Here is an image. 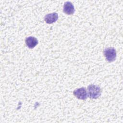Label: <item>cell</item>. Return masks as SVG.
I'll list each match as a JSON object with an SVG mask.
<instances>
[{"label":"cell","mask_w":123,"mask_h":123,"mask_svg":"<svg viewBox=\"0 0 123 123\" xmlns=\"http://www.w3.org/2000/svg\"><path fill=\"white\" fill-rule=\"evenodd\" d=\"M73 93L74 96L79 99L86 100L88 97L86 90L84 87L75 89Z\"/></svg>","instance_id":"3957f363"},{"label":"cell","mask_w":123,"mask_h":123,"mask_svg":"<svg viewBox=\"0 0 123 123\" xmlns=\"http://www.w3.org/2000/svg\"><path fill=\"white\" fill-rule=\"evenodd\" d=\"M58 19V14L56 12H52L48 14L44 17L45 22L49 24H52Z\"/></svg>","instance_id":"5b68a950"},{"label":"cell","mask_w":123,"mask_h":123,"mask_svg":"<svg viewBox=\"0 0 123 123\" xmlns=\"http://www.w3.org/2000/svg\"><path fill=\"white\" fill-rule=\"evenodd\" d=\"M25 42L26 46L30 49H33L38 44V40L37 38L34 37H28L25 38Z\"/></svg>","instance_id":"8992f818"},{"label":"cell","mask_w":123,"mask_h":123,"mask_svg":"<svg viewBox=\"0 0 123 123\" xmlns=\"http://www.w3.org/2000/svg\"><path fill=\"white\" fill-rule=\"evenodd\" d=\"M103 52L106 60L108 62H112L115 60L116 57V51L114 48H107L104 49Z\"/></svg>","instance_id":"7a4b0ae2"},{"label":"cell","mask_w":123,"mask_h":123,"mask_svg":"<svg viewBox=\"0 0 123 123\" xmlns=\"http://www.w3.org/2000/svg\"><path fill=\"white\" fill-rule=\"evenodd\" d=\"M63 12L68 15L73 14L75 12V9L74 5L70 1H66L63 5Z\"/></svg>","instance_id":"277c9868"},{"label":"cell","mask_w":123,"mask_h":123,"mask_svg":"<svg viewBox=\"0 0 123 123\" xmlns=\"http://www.w3.org/2000/svg\"><path fill=\"white\" fill-rule=\"evenodd\" d=\"M88 96L92 99H96L99 98L101 94V88L95 85H90L87 87Z\"/></svg>","instance_id":"6da1fadb"}]
</instances>
